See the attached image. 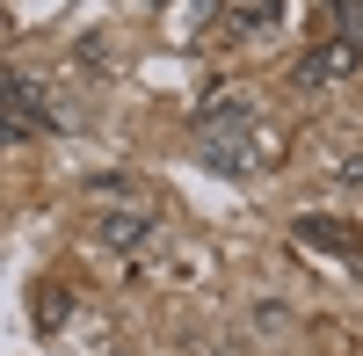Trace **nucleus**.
<instances>
[{
  "label": "nucleus",
  "mask_w": 363,
  "mask_h": 356,
  "mask_svg": "<svg viewBox=\"0 0 363 356\" xmlns=\"http://www.w3.org/2000/svg\"><path fill=\"white\" fill-rule=\"evenodd\" d=\"M363 66V51L349 44V37H327V44H313L306 58H298V87H320V80H349Z\"/></svg>",
  "instance_id": "obj_1"
},
{
  "label": "nucleus",
  "mask_w": 363,
  "mask_h": 356,
  "mask_svg": "<svg viewBox=\"0 0 363 356\" xmlns=\"http://www.w3.org/2000/svg\"><path fill=\"white\" fill-rule=\"evenodd\" d=\"M203 153H211V167H225V174H255L269 145L255 131H225V138H203Z\"/></svg>",
  "instance_id": "obj_2"
},
{
  "label": "nucleus",
  "mask_w": 363,
  "mask_h": 356,
  "mask_svg": "<svg viewBox=\"0 0 363 356\" xmlns=\"http://www.w3.org/2000/svg\"><path fill=\"white\" fill-rule=\"evenodd\" d=\"M327 15H335V37H349L363 51V0H327Z\"/></svg>",
  "instance_id": "obj_6"
},
{
  "label": "nucleus",
  "mask_w": 363,
  "mask_h": 356,
  "mask_svg": "<svg viewBox=\"0 0 363 356\" xmlns=\"http://www.w3.org/2000/svg\"><path fill=\"white\" fill-rule=\"evenodd\" d=\"M225 131H255V109L247 102H211L203 109V138H225Z\"/></svg>",
  "instance_id": "obj_5"
},
{
  "label": "nucleus",
  "mask_w": 363,
  "mask_h": 356,
  "mask_svg": "<svg viewBox=\"0 0 363 356\" xmlns=\"http://www.w3.org/2000/svg\"><path fill=\"white\" fill-rule=\"evenodd\" d=\"M298 233H306V247H335V255H356V233L342 218H298Z\"/></svg>",
  "instance_id": "obj_4"
},
{
  "label": "nucleus",
  "mask_w": 363,
  "mask_h": 356,
  "mask_svg": "<svg viewBox=\"0 0 363 356\" xmlns=\"http://www.w3.org/2000/svg\"><path fill=\"white\" fill-rule=\"evenodd\" d=\"M95 233H102L109 247H145V240H153V218H138V211H109Z\"/></svg>",
  "instance_id": "obj_3"
},
{
  "label": "nucleus",
  "mask_w": 363,
  "mask_h": 356,
  "mask_svg": "<svg viewBox=\"0 0 363 356\" xmlns=\"http://www.w3.org/2000/svg\"><path fill=\"white\" fill-rule=\"evenodd\" d=\"M37 320H44V328H58V320H66V291H44V306H37Z\"/></svg>",
  "instance_id": "obj_7"
}]
</instances>
